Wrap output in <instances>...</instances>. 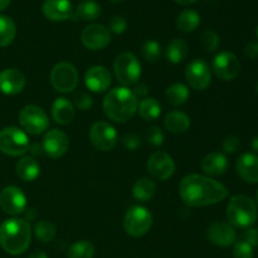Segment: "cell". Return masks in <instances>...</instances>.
I'll return each instance as SVG.
<instances>
[{"label": "cell", "mask_w": 258, "mask_h": 258, "mask_svg": "<svg viewBox=\"0 0 258 258\" xmlns=\"http://www.w3.org/2000/svg\"><path fill=\"white\" fill-rule=\"evenodd\" d=\"M179 193L186 206L208 207L224 201L228 197V189L209 176L189 174L181 180Z\"/></svg>", "instance_id": "6da1fadb"}, {"label": "cell", "mask_w": 258, "mask_h": 258, "mask_svg": "<svg viewBox=\"0 0 258 258\" xmlns=\"http://www.w3.org/2000/svg\"><path fill=\"white\" fill-rule=\"evenodd\" d=\"M32 233V227L25 219H7L0 226V246L7 253L19 256L29 247Z\"/></svg>", "instance_id": "7a4b0ae2"}, {"label": "cell", "mask_w": 258, "mask_h": 258, "mask_svg": "<svg viewBox=\"0 0 258 258\" xmlns=\"http://www.w3.org/2000/svg\"><path fill=\"white\" fill-rule=\"evenodd\" d=\"M139 101L127 87H116L103 98V111L110 120L115 122H126L138 111Z\"/></svg>", "instance_id": "3957f363"}, {"label": "cell", "mask_w": 258, "mask_h": 258, "mask_svg": "<svg viewBox=\"0 0 258 258\" xmlns=\"http://www.w3.org/2000/svg\"><path fill=\"white\" fill-rule=\"evenodd\" d=\"M257 204L251 197L238 194L232 197L227 206V219L236 228H251L257 219Z\"/></svg>", "instance_id": "277c9868"}, {"label": "cell", "mask_w": 258, "mask_h": 258, "mask_svg": "<svg viewBox=\"0 0 258 258\" xmlns=\"http://www.w3.org/2000/svg\"><path fill=\"white\" fill-rule=\"evenodd\" d=\"M113 72L118 82L123 86H133L141 77V64L138 58L130 52H123L115 59Z\"/></svg>", "instance_id": "5b68a950"}, {"label": "cell", "mask_w": 258, "mask_h": 258, "mask_svg": "<svg viewBox=\"0 0 258 258\" xmlns=\"http://www.w3.org/2000/svg\"><path fill=\"white\" fill-rule=\"evenodd\" d=\"M27 134L18 127H5L0 131V151L9 156H22L29 150Z\"/></svg>", "instance_id": "8992f818"}, {"label": "cell", "mask_w": 258, "mask_h": 258, "mask_svg": "<svg viewBox=\"0 0 258 258\" xmlns=\"http://www.w3.org/2000/svg\"><path fill=\"white\" fill-rule=\"evenodd\" d=\"M151 226H153V216L145 207L135 206L126 212L123 218V228L128 236H145L150 231Z\"/></svg>", "instance_id": "52a82bcc"}, {"label": "cell", "mask_w": 258, "mask_h": 258, "mask_svg": "<svg viewBox=\"0 0 258 258\" xmlns=\"http://www.w3.org/2000/svg\"><path fill=\"white\" fill-rule=\"evenodd\" d=\"M19 123L24 133L40 135L49 126V120L44 111L35 105H28L19 112Z\"/></svg>", "instance_id": "ba28073f"}, {"label": "cell", "mask_w": 258, "mask_h": 258, "mask_svg": "<svg viewBox=\"0 0 258 258\" xmlns=\"http://www.w3.org/2000/svg\"><path fill=\"white\" fill-rule=\"evenodd\" d=\"M78 72L71 63L60 62L50 71V83L60 93H68L76 90L78 85Z\"/></svg>", "instance_id": "9c48e42d"}, {"label": "cell", "mask_w": 258, "mask_h": 258, "mask_svg": "<svg viewBox=\"0 0 258 258\" xmlns=\"http://www.w3.org/2000/svg\"><path fill=\"white\" fill-rule=\"evenodd\" d=\"M91 143L101 151H110L117 143V133L115 127L105 121H98L92 125L90 130Z\"/></svg>", "instance_id": "30bf717a"}, {"label": "cell", "mask_w": 258, "mask_h": 258, "mask_svg": "<svg viewBox=\"0 0 258 258\" xmlns=\"http://www.w3.org/2000/svg\"><path fill=\"white\" fill-rule=\"evenodd\" d=\"M185 78L193 90L203 91L211 85L212 71L206 60L194 59L186 66Z\"/></svg>", "instance_id": "8fae6325"}, {"label": "cell", "mask_w": 258, "mask_h": 258, "mask_svg": "<svg viewBox=\"0 0 258 258\" xmlns=\"http://www.w3.org/2000/svg\"><path fill=\"white\" fill-rule=\"evenodd\" d=\"M148 171L155 180H168L175 171L173 158L165 151H155L148 160Z\"/></svg>", "instance_id": "7c38bea8"}, {"label": "cell", "mask_w": 258, "mask_h": 258, "mask_svg": "<svg viewBox=\"0 0 258 258\" xmlns=\"http://www.w3.org/2000/svg\"><path fill=\"white\" fill-rule=\"evenodd\" d=\"M213 71L222 81H232L241 72V63L236 54L232 52L218 53L213 59Z\"/></svg>", "instance_id": "4fadbf2b"}, {"label": "cell", "mask_w": 258, "mask_h": 258, "mask_svg": "<svg viewBox=\"0 0 258 258\" xmlns=\"http://www.w3.org/2000/svg\"><path fill=\"white\" fill-rule=\"evenodd\" d=\"M27 207V197L18 186H7L0 191V208L10 216L23 213Z\"/></svg>", "instance_id": "5bb4252c"}, {"label": "cell", "mask_w": 258, "mask_h": 258, "mask_svg": "<svg viewBox=\"0 0 258 258\" xmlns=\"http://www.w3.org/2000/svg\"><path fill=\"white\" fill-rule=\"evenodd\" d=\"M81 40L87 49H103L111 42L110 30L101 24H90L82 30Z\"/></svg>", "instance_id": "9a60e30c"}, {"label": "cell", "mask_w": 258, "mask_h": 258, "mask_svg": "<svg viewBox=\"0 0 258 258\" xmlns=\"http://www.w3.org/2000/svg\"><path fill=\"white\" fill-rule=\"evenodd\" d=\"M43 150L49 158L58 159L64 155L70 146L68 136L60 130H50L43 139Z\"/></svg>", "instance_id": "2e32d148"}, {"label": "cell", "mask_w": 258, "mask_h": 258, "mask_svg": "<svg viewBox=\"0 0 258 258\" xmlns=\"http://www.w3.org/2000/svg\"><path fill=\"white\" fill-rule=\"evenodd\" d=\"M207 237L213 244L219 247H229L237 238L234 227L227 222H214L207 229Z\"/></svg>", "instance_id": "e0dca14e"}, {"label": "cell", "mask_w": 258, "mask_h": 258, "mask_svg": "<svg viewBox=\"0 0 258 258\" xmlns=\"http://www.w3.org/2000/svg\"><path fill=\"white\" fill-rule=\"evenodd\" d=\"M25 87V77L17 68H7L0 72V92L14 96L22 92Z\"/></svg>", "instance_id": "ac0fdd59"}, {"label": "cell", "mask_w": 258, "mask_h": 258, "mask_svg": "<svg viewBox=\"0 0 258 258\" xmlns=\"http://www.w3.org/2000/svg\"><path fill=\"white\" fill-rule=\"evenodd\" d=\"M112 82L110 71L103 66H93L86 72L85 83L92 92H103L107 90Z\"/></svg>", "instance_id": "d6986e66"}, {"label": "cell", "mask_w": 258, "mask_h": 258, "mask_svg": "<svg viewBox=\"0 0 258 258\" xmlns=\"http://www.w3.org/2000/svg\"><path fill=\"white\" fill-rule=\"evenodd\" d=\"M236 169L238 175L249 184L258 183V156L256 154L244 153L237 159Z\"/></svg>", "instance_id": "ffe728a7"}, {"label": "cell", "mask_w": 258, "mask_h": 258, "mask_svg": "<svg viewBox=\"0 0 258 258\" xmlns=\"http://www.w3.org/2000/svg\"><path fill=\"white\" fill-rule=\"evenodd\" d=\"M43 14L52 22H63L72 17V4L70 0H45Z\"/></svg>", "instance_id": "44dd1931"}, {"label": "cell", "mask_w": 258, "mask_h": 258, "mask_svg": "<svg viewBox=\"0 0 258 258\" xmlns=\"http://www.w3.org/2000/svg\"><path fill=\"white\" fill-rule=\"evenodd\" d=\"M202 170L211 176L222 175L228 169V159L224 154L221 153H209L202 160Z\"/></svg>", "instance_id": "7402d4cb"}, {"label": "cell", "mask_w": 258, "mask_h": 258, "mask_svg": "<svg viewBox=\"0 0 258 258\" xmlns=\"http://www.w3.org/2000/svg\"><path fill=\"white\" fill-rule=\"evenodd\" d=\"M75 106L67 98L59 97L52 105V117L59 125H68L75 118Z\"/></svg>", "instance_id": "603a6c76"}, {"label": "cell", "mask_w": 258, "mask_h": 258, "mask_svg": "<svg viewBox=\"0 0 258 258\" xmlns=\"http://www.w3.org/2000/svg\"><path fill=\"white\" fill-rule=\"evenodd\" d=\"M165 128L171 134H183L190 127V117L181 111H171L164 120Z\"/></svg>", "instance_id": "cb8c5ba5"}, {"label": "cell", "mask_w": 258, "mask_h": 258, "mask_svg": "<svg viewBox=\"0 0 258 258\" xmlns=\"http://www.w3.org/2000/svg\"><path fill=\"white\" fill-rule=\"evenodd\" d=\"M40 166L33 156H23L17 164V174L25 181H33L39 176Z\"/></svg>", "instance_id": "d4e9b609"}, {"label": "cell", "mask_w": 258, "mask_h": 258, "mask_svg": "<svg viewBox=\"0 0 258 258\" xmlns=\"http://www.w3.org/2000/svg\"><path fill=\"white\" fill-rule=\"evenodd\" d=\"M189 53V45L185 40L183 39H173L168 44L165 50L166 58L169 62L174 63H181L186 58Z\"/></svg>", "instance_id": "484cf974"}, {"label": "cell", "mask_w": 258, "mask_h": 258, "mask_svg": "<svg viewBox=\"0 0 258 258\" xmlns=\"http://www.w3.org/2000/svg\"><path fill=\"white\" fill-rule=\"evenodd\" d=\"M156 184L149 178H141L135 183L133 188V196L139 202H148L155 196Z\"/></svg>", "instance_id": "4316f807"}, {"label": "cell", "mask_w": 258, "mask_h": 258, "mask_svg": "<svg viewBox=\"0 0 258 258\" xmlns=\"http://www.w3.org/2000/svg\"><path fill=\"white\" fill-rule=\"evenodd\" d=\"M101 15V5L95 0H85L76 8L73 18L80 20H93Z\"/></svg>", "instance_id": "83f0119b"}, {"label": "cell", "mask_w": 258, "mask_h": 258, "mask_svg": "<svg viewBox=\"0 0 258 258\" xmlns=\"http://www.w3.org/2000/svg\"><path fill=\"white\" fill-rule=\"evenodd\" d=\"M139 115L146 121H155L161 113V106L155 98L146 97L138 105Z\"/></svg>", "instance_id": "f1b7e54d"}, {"label": "cell", "mask_w": 258, "mask_h": 258, "mask_svg": "<svg viewBox=\"0 0 258 258\" xmlns=\"http://www.w3.org/2000/svg\"><path fill=\"white\" fill-rule=\"evenodd\" d=\"M201 24V17L194 10H184L176 18V28L180 32H193Z\"/></svg>", "instance_id": "f546056e"}, {"label": "cell", "mask_w": 258, "mask_h": 258, "mask_svg": "<svg viewBox=\"0 0 258 258\" xmlns=\"http://www.w3.org/2000/svg\"><path fill=\"white\" fill-rule=\"evenodd\" d=\"M165 96L170 105L181 106L188 101L190 93H189V88L185 85H183V83H174V85L169 86L166 88Z\"/></svg>", "instance_id": "4dcf8cb0"}, {"label": "cell", "mask_w": 258, "mask_h": 258, "mask_svg": "<svg viewBox=\"0 0 258 258\" xmlns=\"http://www.w3.org/2000/svg\"><path fill=\"white\" fill-rule=\"evenodd\" d=\"M17 28L9 17L0 15V47H7L14 40Z\"/></svg>", "instance_id": "1f68e13d"}, {"label": "cell", "mask_w": 258, "mask_h": 258, "mask_svg": "<svg viewBox=\"0 0 258 258\" xmlns=\"http://www.w3.org/2000/svg\"><path fill=\"white\" fill-rule=\"evenodd\" d=\"M33 233H34L35 238L38 241L43 242V243H48V242L53 241L55 237V227L54 224L50 223L48 221H39L34 224L33 227Z\"/></svg>", "instance_id": "d6a6232c"}, {"label": "cell", "mask_w": 258, "mask_h": 258, "mask_svg": "<svg viewBox=\"0 0 258 258\" xmlns=\"http://www.w3.org/2000/svg\"><path fill=\"white\" fill-rule=\"evenodd\" d=\"M67 256L68 258H93L95 247L91 242L87 241L76 242L70 247Z\"/></svg>", "instance_id": "836d02e7"}, {"label": "cell", "mask_w": 258, "mask_h": 258, "mask_svg": "<svg viewBox=\"0 0 258 258\" xmlns=\"http://www.w3.org/2000/svg\"><path fill=\"white\" fill-rule=\"evenodd\" d=\"M141 54L149 63H156L161 58V47L155 40H146L141 47Z\"/></svg>", "instance_id": "e575fe53"}, {"label": "cell", "mask_w": 258, "mask_h": 258, "mask_svg": "<svg viewBox=\"0 0 258 258\" xmlns=\"http://www.w3.org/2000/svg\"><path fill=\"white\" fill-rule=\"evenodd\" d=\"M221 43V38L214 30H207L201 37V45L206 52H216Z\"/></svg>", "instance_id": "d590c367"}, {"label": "cell", "mask_w": 258, "mask_h": 258, "mask_svg": "<svg viewBox=\"0 0 258 258\" xmlns=\"http://www.w3.org/2000/svg\"><path fill=\"white\" fill-rule=\"evenodd\" d=\"M234 258H253V247L249 246L244 241H238L234 243L233 247Z\"/></svg>", "instance_id": "8d00e7d4"}, {"label": "cell", "mask_w": 258, "mask_h": 258, "mask_svg": "<svg viewBox=\"0 0 258 258\" xmlns=\"http://www.w3.org/2000/svg\"><path fill=\"white\" fill-rule=\"evenodd\" d=\"M146 139L153 146H160L164 143V134L158 126H151L146 134Z\"/></svg>", "instance_id": "74e56055"}, {"label": "cell", "mask_w": 258, "mask_h": 258, "mask_svg": "<svg viewBox=\"0 0 258 258\" xmlns=\"http://www.w3.org/2000/svg\"><path fill=\"white\" fill-rule=\"evenodd\" d=\"M75 105L78 110L87 111L92 107L93 100L90 95L85 92H80L75 96Z\"/></svg>", "instance_id": "f35d334b"}, {"label": "cell", "mask_w": 258, "mask_h": 258, "mask_svg": "<svg viewBox=\"0 0 258 258\" xmlns=\"http://www.w3.org/2000/svg\"><path fill=\"white\" fill-rule=\"evenodd\" d=\"M222 148H223V150L228 154L237 153V151L241 149V141H239V139L237 138V136L229 135L223 140Z\"/></svg>", "instance_id": "ab89813d"}, {"label": "cell", "mask_w": 258, "mask_h": 258, "mask_svg": "<svg viewBox=\"0 0 258 258\" xmlns=\"http://www.w3.org/2000/svg\"><path fill=\"white\" fill-rule=\"evenodd\" d=\"M126 27H127V23H126L125 18L121 15H116L110 20V30L115 34H122L126 30Z\"/></svg>", "instance_id": "60d3db41"}, {"label": "cell", "mask_w": 258, "mask_h": 258, "mask_svg": "<svg viewBox=\"0 0 258 258\" xmlns=\"http://www.w3.org/2000/svg\"><path fill=\"white\" fill-rule=\"evenodd\" d=\"M122 144L128 150H136L141 146V139L135 134H126L122 138Z\"/></svg>", "instance_id": "b9f144b4"}, {"label": "cell", "mask_w": 258, "mask_h": 258, "mask_svg": "<svg viewBox=\"0 0 258 258\" xmlns=\"http://www.w3.org/2000/svg\"><path fill=\"white\" fill-rule=\"evenodd\" d=\"M242 241L248 243L251 247H258V229L257 228H247L242 233Z\"/></svg>", "instance_id": "7bdbcfd3"}, {"label": "cell", "mask_w": 258, "mask_h": 258, "mask_svg": "<svg viewBox=\"0 0 258 258\" xmlns=\"http://www.w3.org/2000/svg\"><path fill=\"white\" fill-rule=\"evenodd\" d=\"M244 54L249 59H256L258 58V40H252L244 48Z\"/></svg>", "instance_id": "ee69618b"}, {"label": "cell", "mask_w": 258, "mask_h": 258, "mask_svg": "<svg viewBox=\"0 0 258 258\" xmlns=\"http://www.w3.org/2000/svg\"><path fill=\"white\" fill-rule=\"evenodd\" d=\"M133 92H134V95H135V97L138 98V101H139V98L144 100V98H146V95H148V92H149V88H148V86L144 85V83H139Z\"/></svg>", "instance_id": "f6af8a7d"}, {"label": "cell", "mask_w": 258, "mask_h": 258, "mask_svg": "<svg viewBox=\"0 0 258 258\" xmlns=\"http://www.w3.org/2000/svg\"><path fill=\"white\" fill-rule=\"evenodd\" d=\"M29 151L32 153V155L34 156H40L43 153H44V150H43V145H40V144L38 143H34L32 144V145H29Z\"/></svg>", "instance_id": "bcb514c9"}, {"label": "cell", "mask_w": 258, "mask_h": 258, "mask_svg": "<svg viewBox=\"0 0 258 258\" xmlns=\"http://www.w3.org/2000/svg\"><path fill=\"white\" fill-rule=\"evenodd\" d=\"M29 258H48V256L44 253V252L38 251V252H33V253L29 256Z\"/></svg>", "instance_id": "7dc6e473"}, {"label": "cell", "mask_w": 258, "mask_h": 258, "mask_svg": "<svg viewBox=\"0 0 258 258\" xmlns=\"http://www.w3.org/2000/svg\"><path fill=\"white\" fill-rule=\"evenodd\" d=\"M251 146H252V150H253L254 153L258 154V135L254 136V138L252 139Z\"/></svg>", "instance_id": "c3c4849f"}, {"label": "cell", "mask_w": 258, "mask_h": 258, "mask_svg": "<svg viewBox=\"0 0 258 258\" xmlns=\"http://www.w3.org/2000/svg\"><path fill=\"white\" fill-rule=\"evenodd\" d=\"M10 4V0H0V12H3L4 9H7Z\"/></svg>", "instance_id": "681fc988"}, {"label": "cell", "mask_w": 258, "mask_h": 258, "mask_svg": "<svg viewBox=\"0 0 258 258\" xmlns=\"http://www.w3.org/2000/svg\"><path fill=\"white\" fill-rule=\"evenodd\" d=\"M175 2L180 5H190L193 3H196L197 0H175Z\"/></svg>", "instance_id": "f907efd6"}, {"label": "cell", "mask_w": 258, "mask_h": 258, "mask_svg": "<svg viewBox=\"0 0 258 258\" xmlns=\"http://www.w3.org/2000/svg\"><path fill=\"white\" fill-rule=\"evenodd\" d=\"M112 3H120V2H123V0H111Z\"/></svg>", "instance_id": "816d5d0a"}, {"label": "cell", "mask_w": 258, "mask_h": 258, "mask_svg": "<svg viewBox=\"0 0 258 258\" xmlns=\"http://www.w3.org/2000/svg\"><path fill=\"white\" fill-rule=\"evenodd\" d=\"M256 204L258 206V190H257V193H256Z\"/></svg>", "instance_id": "f5cc1de1"}, {"label": "cell", "mask_w": 258, "mask_h": 258, "mask_svg": "<svg viewBox=\"0 0 258 258\" xmlns=\"http://www.w3.org/2000/svg\"><path fill=\"white\" fill-rule=\"evenodd\" d=\"M256 88H257V92H258V83H257V87Z\"/></svg>", "instance_id": "db71d44e"}, {"label": "cell", "mask_w": 258, "mask_h": 258, "mask_svg": "<svg viewBox=\"0 0 258 258\" xmlns=\"http://www.w3.org/2000/svg\"><path fill=\"white\" fill-rule=\"evenodd\" d=\"M257 38H258V28H257Z\"/></svg>", "instance_id": "11a10c76"}]
</instances>
